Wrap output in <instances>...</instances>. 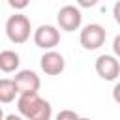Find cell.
<instances>
[{
  "instance_id": "7c38bea8",
  "label": "cell",
  "mask_w": 120,
  "mask_h": 120,
  "mask_svg": "<svg viewBox=\"0 0 120 120\" xmlns=\"http://www.w3.org/2000/svg\"><path fill=\"white\" fill-rule=\"evenodd\" d=\"M56 118H58V120H64V118H73V120H75V118H79V114H77L75 111H60V112L56 114Z\"/></svg>"
},
{
  "instance_id": "277c9868",
  "label": "cell",
  "mask_w": 120,
  "mask_h": 120,
  "mask_svg": "<svg viewBox=\"0 0 120 120\" xmlns=\"http://www.w3.org/2000/svg\"><path fill=\"white\" fill-rule=\"evenodd\" d=\"M56 22H58V26H60L64 32H75V30H79L81 24H82V13H81V9H79L77 6L68 4V6H64V8L58 9V13H56Z\"/></svg>"
},
{
  "instance_id": "3957f363",
  "label": "cell",
  "mask_w": 120,
  "mask_h": 120,
  "mask_svg": "<svg viewBox=\"0 0 120 120\" xmlns=\"http://www.w3.org/2000/svg\"><path fill=\"white\" fill-rule=\"evenodd\" d=\"M105 39H107V30L98 22L86 24L79 36V41H81L82 49H86V51H98L105 43Z\"/></svg>"
},
{
  "instance_id": "ba28073f",
  "label": "cell",
  "mask_w": 120,
  "mask_h": 120,
  "mask_svg": "<svg viewBox=\"0 0 120 120\" xmlns=\"http://www.w3.org/2000/svg\"><path fill=\"white\" fill-rule=\"evenodd\" d=\"M13 82H15L17 94H22V92H38L39 86H41L39 75L36 71H32V69H17V73L13 77Z\"/></svg>"
},
{
  "instance_id": "7a4b0ae2",
  "label": "cell",
  "mask_w": 120,
  "mask_h": 120,
  "mask_svg": "<svg viewBox=\"0 0 120 120\" xmlns=\"http://www.w3.org/2000/svg\"><path fill=\"white\" fill-rule=\"evenodd\" d=\"M30 34H32V24H30V19L22 13H15V15H9L8 21H6V36L11 43L15 45H22L30 39Z\"/></svg>"
},
{
  "instance_id": "8992f818",
  "label": "cell",
  "mask_w": 120,
  "mask_h": 120,
  "mask_svg": "<svg viewBox=\"0 0 120 120\" xmlns=\"http://www.w3.org/2000/svg\"><path fill=\"white\" fill-rule=\"evenodd\" d=\"M96 73L103 81H116L120 75V62L114 54H99L96 58Z\"/></svg>"
},
{
  "instance_id": "9c48e42d",
  "label": "cell",
  "mask_w": 120,
  "mask_h": 120,
  "mask_svg": "<svg viewBox=\"0 0 120 120\" xmlns=\"http://www.w3.org/2000/svg\"><path fill=\"white\" fill-rule=\"evenodd\" d=\"M19 66H21V58L15 51H11V49L0 51V71L13 73V71L19 69Z\"/></svg>"
},
{
  "instance_id": "5b68a950",
  "label": "cell",
  "mask_w": 120,
  "mask_h": 120,
  "mask_svg": "<svg viewBox=\"0 0 120 120\" xmlns=\"http://www.w3.org/2000/svg\"><path fill=\"white\" fill-rule=\"evenodd\" d=\"M34 43L36 47L47 51V49H54L60 43V30L52 24H41L34 30Z\"/></svg>"
},
{
  "instance_id": "52a82bcc",
  "label": "cell",
  "mask_w": 120,
  "mask_h": 120,
  "mask_svg": "<svg viewBox=\"0 0 120 120\" xmlns=\"http://www.w3.org/2000/svg\"><path fill=\"white\" fill-rule=\"evenodd\" d=\"M39 66H41L45 75H60L66 69V58L58 51L47 49L39 58Z\"/></svg>"
},
{
  "instance_id": "30bf717a",
  "label": "cell",
  "mask_w": 120,
  "mask_h": 120,
  "mask_svg": "<svg viewBox=\"0 0 120 120\" xmlns=\"http://www.w3.org/2000/svg\"><path fill=\"white\" fill-rule=\"evenodd\" d=\"M17 98L13 79H0V103H11Z\"/></svg>"
},
{
  "instance_id": "9a60e30c",
  "label": "cell",
  "mask_w": 120,
  "mask_h": 120,
  "mask_svg": "<svg viewBox=\"0 0 120 120\" xmlns=\"http://www.w3.org/2000/svg\"><path fill=\"white\" fill-rule=\"evenodd\" d=\"M118 13H120V4L114 6V21H116V22H120V15H118Z\"/></svg>"
},
{
  "instance_id": "6da1fadb",
  "label": "cell",
  "mask_w": 120,
  "mask_h": 120,
  "mask_svg": "<svg viewBox=\"0 0 120 120\" xmlns=\"http://www.w3.org/2000/svg\"><path fill=\"white\" fill-rule=\"evenodd\" d=\"M17 109H19V114L28 120H49L52 116L51 103L39 98L38 92L17 94Z\"/></svg>"
},
{
  "instance_id": "4fadbf2b",
  "label": "cell",
  "mask_w": 120,
  "mask_h": 120,
  "mask_svg": "<svg viewBox=\"0 0 120 120\" xmlns=\"http://www.w3.org/2000/svg\"><path fill=\"white\" fill-rule=\"evenodd\" d=\"M75 2H77L79 8H94L99 0H75Z\"/></svg>"
},
{
  "instance_id": "5bb4252c",
  "label": "cell",
  "mask_w": 120,
  "mask_h": 120,
  "mask_svg": "<svg viewBox=\"0 0 120 120\" xmlns=\"http://www.w3.org/2000/svg\"><path fill=\"white\" fill-rule=\"evenodd\" d=\"M112 51H114V52H112L114 56H120V36L114 38V41H112Z\"/></svg>"
},
{
  "instance_id": "2e32d148",
  "label": "cell",
  "mask_w": 120,
  "mask_h": 120,
  "mask_svg": "<svg viewBox=\"0 0 120 120\" xmlns=\"http://www.w3.org/2000/svg\"><path fill=\"white\" fill-rule=\"evenodd\" d=\"M4 118V111H2V107H0V120Z\"/></svg>"
},
{
  "instance_id": "8fae6325",
  "label": "cell",
  "mask_w": 120,
  "mask_h": 120,
  "mask_svg": "<svg viewBox=\"0 0 120 120\" xmlns=\"http://www.w3.org/2000/svg\"><path fill=\"white\" fill-rule=\"evenodd\" d=\"M8 4H9V8H13L15 11H21V9L28 8L30 0H8Z\"/></svg>"
}]
</instances>
